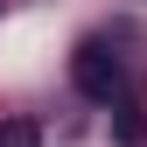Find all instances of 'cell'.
Masks as SVG:
<instances>
[{"instance_id": "obj_1", "label": "cell", "mask_w": 147, "mask_h": 147, "mask_svg": "<svg viewBox=\"0 0 147 147\" xmlns=\"http://www.w3.org/2000/svg\"><path fill=\"white\" fill-rule=\"evenodd\" d=\"M70 84H77L84 98L112 105L119 91H126V63H119V49H112V42H77V56H70Z\"/></svg>"}, {"instance_id": "obj_2", "label": "cell", "mask_w": 147, "mask_h": 147, "mask_svg": "<svg viewBox=\"0 0 147 147\" xmlns=\"http://www.w3.org/2000/svg\"><path fill=\"white\" fill-rule=\"evenodd\" d=\"M0 147H42L35 119H7V126H0Z\"/></svg>"}]
</instances>
